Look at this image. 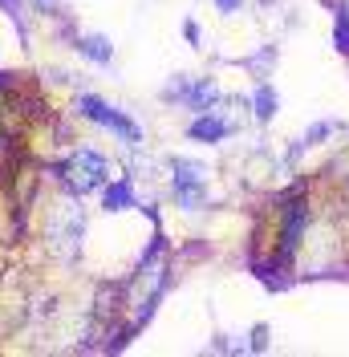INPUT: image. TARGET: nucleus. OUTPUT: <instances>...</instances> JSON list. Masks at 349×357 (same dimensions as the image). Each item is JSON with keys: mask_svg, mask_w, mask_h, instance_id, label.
I'll list each match as a JSON object with an SVG mask.
<instances>
[{"mask_svg": "<svg viewBox=\"0 0 349 357\" xmlns=\"http://www.w3.org/2000/svg\"><path fill=\"white\" fill-rule=\"evenodd\" d=\"M341 21H346V24H349V0H346V8H341Z\"/></svg>", "mask_w": 349, "mask_h": 357, "instance_id": "nucleus-13", "label": "nucleus"}, {"mask_svg": "<svg viewBox=\"0 0 349 357\" xmlns=\"http://www.w3.org/2000/svg\"><path fill=\"white\" fill-rule=\"evenodd\" d=\"M77 49L86 53L89 61H98V66H110V57H114L106 37H77Z\"/></svg>", "mask_w": 349, "mask_h": 357, "instance_id": "nucleus-7", "label": "nucleus"}, {"mask_svg": "<svg viewBox=\"0 0 349 357\" xmlns=\"http://www.w3.org/2000/svg\"><path fill=\"white\" fill-rule=\"evenodd\" d=\"M77 110L86 114V118H94L98 126H110L114 134H122L126 142H138V138H142V130L134 126L131 118H122V110L106 106V102H102V98H94V93H82V98H77Z\"/></svg>", "mask_w": 349, "mask_h": 357, "instance_id": "nucleus-2", "label": "nucleus"}, {"mask_svg": "<svg viewBox=\"0 0 349 357\" xmlns=\"http://www.w3.org/2000/svg\"><path fill=\"white\" fill-rule=\"evenodd\" d=\"M329 134H333V122H317V126H309V134L301 138V146H313V142H321Z\"/></svg>", "mask_w": 349, "mask_h": 357, "instance_id": "nucleus-9", "label": "nucleus"}, {"mask_svg": "<svg viewBox=\"0 0 349 357\" xmlns=\"http://www.w3.org/2000/svg\"><path fill=\"white\" fill-rule=\"evenodd\" d=\"M171 175H174V199L183 203L187 211L199 207V203H203V167L191 162V158H174Z\"/></svg>", "mask_w": 349, "mask_h": 357, "instance_id": "nucleus-3", "label": "nucleus"}, {"mask_svg": "<svg viewBox=\"0 0 349 357\" xmlns=\"http://www.w3.org/2000/svg\"><path fill=\"white\" fill-rule=\"evenodd\" d=\"M333 41H337V49L349 57V24L341 21V17H337V29H333Z\"/></svg>", "mask_w": 349, "mask_h": 357, "instance_id": "nucleus-10", "label": "nucleus"}, {"mask_svg": "<svg viewBox=\"0 0 349 357\" xmlns=\"http://www.w3.org/2000/svg\"><path fill=\"white\" fill-rule=\"evenodd\" d=\"M102 203H106V211H126V207H134V187H131V178H118L114 187H106Z\"/></svg>", "mask_w": 349, "mask_h": 357, "instance_id": "nucleus-5", "label": "nucleus"}, {"mask_svg": "<svg viewBox=\"0 0 349 357\" xmlns=\"http://www.w3.org/2000/svg\"><path fill=\"white\" fill-rule=\"evenodd\" d=\"M183 33H187V41H191V45H199V24L195 21H187V29H183Z\"/></svg>", "mask_w": 349, "mask_h": 357, "instance_id": "nucleus-12", "label": "nucleus"}, {"mask_svg": "<svg viewBox=\"0 0 349 357\" xmlns=\"http://www.w3.org/2000/svg\"><path fill=\"white\" fill-rule=\"evenodd\" d=\"M183 102H187V106H195V110H207L211 102H219V89L211 86V82H195V86H187Z\"/></svg>", "mask_w": 349, "mask_h": 357, "instance_id": "nucleus-6", "label": "nucleus"}, {"mask_svg": "<svg viewBox=\"0 0 349 357\" xmlns=\"http://www.w3.org/2000/svg\"><path fill=\"white\" fill-rule=\"evenodd\" d=\"M228 134H232V126L211 110H203V118L191 122V138H199V142H219V138H228Z\"/></svg>", "mask_w": 349, "mask_h": 357, "instance_id": "nucleus-4", "label": "nucleus"}, {"mask_svg": "<svg viewBox=\"0 0 349 357\" xmlns=\"http://www.w3.org/2000/svg\"><path fill=\"white\" fill-rule=\"evenodd\" d=\"M106 158L98 155V151H77V155L66 162V183L69 191H77V195H86V191H98L102 183H106Z\"/></svg>", "mask_w": 349, "mask_h": 357, "instance_id": "nucleus-1", "label": "nucleus"}, {"mask_svg": "<svg viewBox=\"0 0 349 357\" xmlns=\"http://www.w3.org/2000/svg\"><path fill=\"white\" fill-rule=\"evenodd\" d=\"M216 4H219V13H236L244 0H216Z\"/></svg>", "mask_w": 349, "mask_h": 357, "instance_id": "nucleus-11", "label": "nucleus"}, {"mask_svg": "<svg viewBox=\"0 0 349 357\" xmlns=\"http://www.w3.org/2000/svg\"><path fill=\"white\" fill-rule=\"evenodd\" d=\"M276 106H281V102H276L272 86H268V82L256 86V118H260V122H272V118H276Z\"/></svg>", "mask_w": 349, "mask_h": 357, "instance_id": "nucleus-8", "label": "nucleus"}]
</instances>
